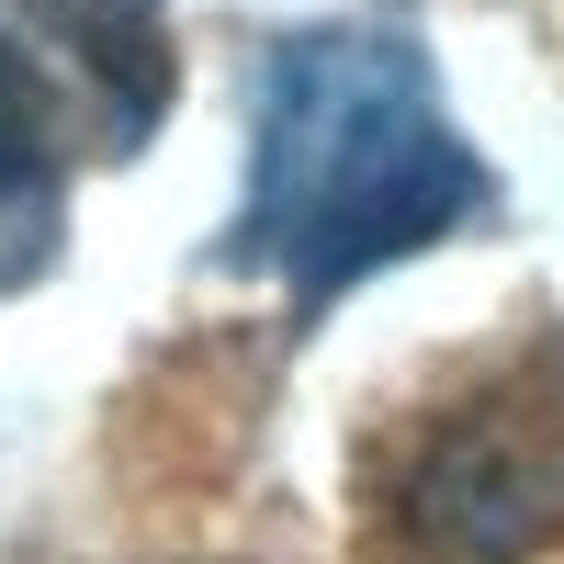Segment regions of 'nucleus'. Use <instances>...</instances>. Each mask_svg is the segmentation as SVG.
<instances>
[{
    "label": "nucleus",
    "mask_w": 564,
    "mask_h": 564,
    "mask_svg": "<svg viewBox=\"0 0 564 564\" xmlns=\"http://www.w3.org/2000/svg\"><path fill=\"white\" fill-rule=\"evenodd\" d=\"M497 181L475 135L441 113V68L395 12H339L260 45L249 90V204L226 226V260L271 271L305 316L350 282L441 249L475 226Z\"/></svg>",
    "instance_id": "nucleus-1"
},
{
    "label": "nucleus",
    "mask_w": 564,
    "mask_h": 564,
    "mask_svg": "<svg viewBox=\"0 0 564 564\" xmlns=\"http://www.w3.org/2000/svg\"><path fill=\"white\" fill-rule=\"evenodd\" d=\"M395 531L430 564H520L531 542L564 531V384L553 372H508L406 452Z\"/></svg>",
    "instance_id": "nucleus-2"
},
{
    "label": "nucleus",
    "mask_w": 564,
    "mask_h": 564,
    "mask_svg": "<svg viewBox=\"0 0 564 564\" xmlns=\"http://www.w3.org/2000/svg\"><path fill=\"white\" fill-rule=\"evenodd\" d=\"M90 90V135L124 159L170 102V0H12Z\"/></svg>",
    "instance_id": "nucleus-3"
},
{
    "label": "nucleus",
    "mask_w": 564,
    "mask_h": 564,
    "mask_svg": "<svg viewBox=\"0 0 564 564\" xmlns=\"http://www.w3.org/2000/svg\"><path fill=\"white\" fill-rule=\"evenodd\" d=\"M45 249H57V113H45V79L0 34V294L34 282Z\"/></svg>",
    "instance_id": "nucleus-4"
}]
</instances>
